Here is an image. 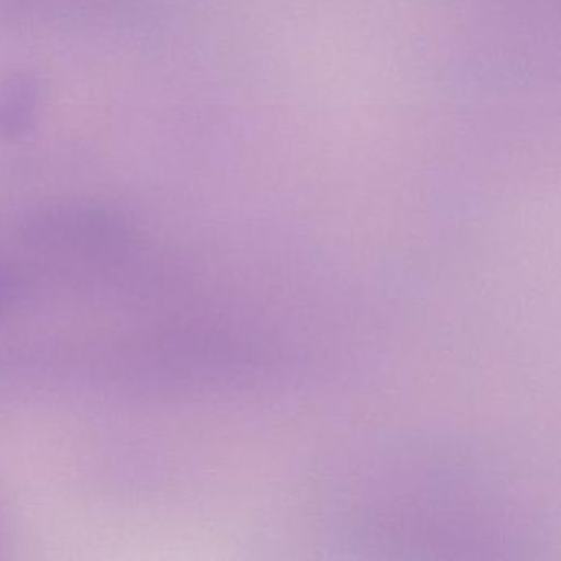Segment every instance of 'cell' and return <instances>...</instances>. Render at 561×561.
I'll list each match as a JSON object with an SVG mask.
<instances>
[{
	"label": "cell",
	"instance_id": "1",
	"mask_svg": "<svg viewBox=\"0 0 561 561\" xmlns=\"http://www.w3.org/2000/svg\"><path fill=\"white\" fill-rule=\"evenodd\" d=\"M37 88L27 78L0 83V136L24 134L34 121Z\"/></svg>",
	"mask_w": 561,
	"mask_h": 561
}]
</instances>
